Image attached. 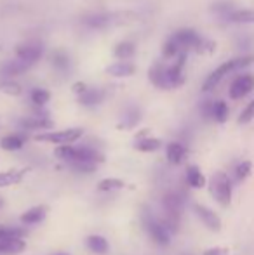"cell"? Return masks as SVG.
Returning <instances> with one entry per match:
<instances>
[{"mask_svg":"<svg viewBox=\"0 0 254 255\" xmlns=\"http://www.w3.org/2000/svg\"><path fill=\"white\" fill-rule=\"evenodd\" d=\"M56 158L63 160L66 165H73V163H92V165H99L105 161V154L99 149H96L94 146L89 144H82V146H58L54 149Z\"/></svg>","mask_w":254,"mask_h":255,"instance_id":"1","label":"cell"},{"mask_svg":"<svg viewBox=\"0 0 254 255\" xmlns=\"http://www.w3.org/2000/svg\"><path fill=\"white\" fill-rule=\"evenodd\" d=\"M141 224L143 229L146 231V235L152 238V242L159 247H167L173 238V233L166 226V222L162 221V217H157L152 210L143 208L141 212Z\"/></svg>","mask_w":254,"mask_h":255,"instance_id":"2","label":"cell"},{"mask_svg":"<svg viewBox=\"0 0 254 255\" xmlns=\"http://www.w3.org/2000/svg\"><path fill=\"white\" fill-rule=\"evenodd\" d=\"M253 61H254V56L249 54V56L235 57V59H230V61H227V63L220 64V66H218L216 70H214L213 73L206 78V82H204V85H202V91L204 92L214 91V89L218 87V84H220V82L223 80L227 75H230V73H234V71L249 66V64H253Z\"/></svg>","mask_w":254,"mask_h":255,"instance_id":"3","label":"cell"},{"mask_svg":"<svg viewBox=\"0 0 254 255\" xmlns=\"http://www.w3.org/2000/svg\"><path fill=\"white\" fill-rule=\"evenodd\" d=\"M82 135H84V128L71 127V128H63V130H54V132H40V134L35 135V141L56 144V146H71L78 139H82Z\"/></svg>","mask_w":254,"mask_h":255,"instance_id":"4","label":"cell"},{"mask_svg":"<svg viewBox=\"0 0 254 255\" xmlns=\"http://www.w3.org/2000/svg\"><path fill=\"white\" fill-rule=\"evenodd\" d=\"M209 191L213 198L221 207H228L232 202V193H234V182L225 172H216L209 181Z\"/></svg>","mask_w":254,"mask_h":255,"instance_id":"5","label":"cell"},{"mask_svg":"<svg viewBox=\"0 0 254 255\" xmlns=\"http://www.w3.org/2000/svg\"><path fill=\"white\" fill-rule=\"evenodd\" d=\"M120 14H112V12H92L82 17V23L89 30H105V28L112 26L113 23H119Z\"/></svg>","mask_w":254,"mask_h":255,"instance_id":"6","label":"cell"},{"mask_svg":"<svg viewBox=\"0 0 254 255\" xmlns=\"http://www.w3.org/2000/svg\"><path fill=\"white\" fill-rule=\"evenodd\" d=\"M192 208H193V214L197 215V219H199L209 231H213V233L221 231V226H223L221 224V219L213 208L206 207V205H202V203H193Z\"/></svg>","mask_w":254,"mask_h":255,"instance_id":"7","label":"cell"},{"mask_svg":"<svg viewBox=\"0 0 254 255\" xmlns=\"http://www.w3.org/2000/svg\"><path fill=\"white\" fill-rule=\"evenodd\" d=\"M17 59L26 63L28 66H31L33 63H37L38 59L44 54V47H42L38 42H26V44H21L19 47L16 49Z\"/></svg>","mask_w":254,"mask_h":255,"instance_id":"8","label":"cell"},{"mask_svg":"<svg viewBox=\"0 0 254 255\" xmlns=\"http://www.w3.org/2000/svg\"><path fill=\"white\" fill-rule=\"evenodd\" d=\"M254 89V75L246 73L237 77L230 85V98L232 99H242L244 96H248Z\"/></svg>","mask_w":254,"mask_h":255,"instance_id":"9","label":"cell"},{"mask_svg":"<svg viewBox=\"0 0 254 255\" xmlns=\"http://www.w3.org/2000/svg\"><path fill=\"white\" fill-rule=\"evenodd\" d=\"M143 118V111L139 106H127L120 115L119 128L120 130H132L134 127H138L139 122Z\"/></svg>","mask_w":254,"mask_h":255,"instance_id":"10","label":"cell"},{"mask_svg":"<svg viewBox=\"0 0 254 255\" xmlns=\"http://www.w3.org/2000/svg\"><path fill=\"white\" fill-rule=\"evenodd\" d=\"M47 212L49 208L45 205H35V207L28 208L21 214L19 221L23 226H37V224H42L47 217Z\"/></svg>","mask_w":254,"mask_h":255,"instance_id":"11","label":"cell"},{"mask_svg":"<svg viewBox=\"0 0 254 255\" xmlns=\"http://www.w3.org/2000/svg\"><path fill=\"white\" fill-rule=\"evenodd\" d=\"M173 38L178 42V45H180V49L185 52V49H197L200 44V40L202 38L199 37V33H197L195 30H190V28H183V30L176 31V33L173 35Z\"/></svg>","mask_w":254,"mask_h":255,"instance_id":"12","label":"cell"},{"mask_svg":"<svg viewBox=\"0 0 254 255\" xmlns=\"http://www.w3.org/2000/svg\"><path fill=\"white\" fill-rule=\"evenodd\" d=\"M187 154H188L187 146L180 141H171L166 146V158L171 165H181L187 160Z\"/></svg>","mask_w":254,"mask_h":255,"instance_id":"13","label":"cell"},{"mask_svg":"<svg viewBox=\"0 0 254 255\" xmlns=\"http://www.w3.org/2000/svg\"><path fill=\"white\" fill-rule=\"evenodd\" d=\"M26 172V168H7V170H2L0 172V189L21 184Z\"/></svg>","mask_w":254,"mask_h":255,"instance_id":"14","label":"cell"},{"mask_svg":"<svg viewBox=\"0 0 254 255\" xmlns=\"http://www.w3.org/2000/svg\"><path fill=\"white\" fill-rule=\"evenodd\" d=\"M26 250L24 238H0V255H19Z\"/></svg>","mask_w":254,"mask_h":255,"instance_id":"15","label":"cell"},{"mask_svg":"<svg viewBox=\"0 0 254 255\" xmlns=\"http://www.w3.org/2000/svg\"><path fill=\"white\" fill-rule=\"evenodd\" d=\"M28 68L30 66L19 59L3 61V63L0 64V78H14V77H17V75L24 73Z\"/></svg>","mask_w":254,"mask_h":255,"instance_id":"16","label":"cell"},{"mask_svg":"<svg viewBox=\"0 0 254 255\" xmlns=\"http://www.w3.org/2000/svg\"><path fill=\"white\" fill-rule=\"evenodd\" d=\"M85 247L94 255H106L110 252V242L101 235H89L85 238Z\"/></svg>","mask_w":254,"mask_h":255,"instance_id":"17","label":"cell"},{"mask_svg":"<svg viewBox=\"0 0 254 255\" xmlns=\"http://www.w3.org/2000/svg\"><path fill=\"white\" fill-rule=\"evenodd\" d=\"M162 148V141L159 137H152V135L141 134L134 142V149L141 153H155Z\"/></svg>","mask_w":254,"mask_h":255,"instance_id":"18","label":"cell"},{"mask_svg":"<svg viewBox=\"0 0 254 255\" xmlns=\"http://www.w3.org/2000/svg\"><path fill=\"white\" fill-rule=\"evenodd\" d=\"M21 127L24 130H45L52 127V122L45 115H35V117H26L21 120Z\"/></svg>","mask_w":254,"mask_h":255,"instance_id":"19","label":"cell"},{"mask_svg":"<svg viewBox=\"0 0 254 255\" xmlns=\"http://www.w3.org/2000/svg\"><path fill=\"white\" fill-rule=\"evenodd\" d=\"M185 181H187V184L193 189H202V188H206V184H207L206 175L202 174V170H200L197 165H188L187 174H185Z\"/></svg>","mask_w":254,"mask_h":255,"instance_id":"20","label":"cell"},{"mask_svg":"<svg viewBox=\"0 0 254 255\" xmlns=\"http://www.w3.org/2000/svg\"><path fill=\"white\" fill-rule=\"evenodd\" d=\"M148 78L157 89L166 91V78H167V66L162 63H155L148 71Z\"/></svg>","mask_w":254,"mask_h":255,"instance_id":"21","label":"cell"},{"mask_svg":"<svg viewBox=\"0 0 254 255\" xmlns=\"http://www.w3.org/2000/svg\"><path fill=\"white\" fill-rule=\"evenodd\" d=\"M26 144V135L24 134H9L0 139V148L3 151H19Z\"/></svg>","mask_w":254,"mask_h":255,"instance_id":"22","label":"cell"},{"mask_svg":"<svg viewBox=\"0 0 254 255\" xmlns=\"http://www.w3.org/2000/svg\"><path fill=\"white\" fill-rule=\"evenodd\" d=\"M103 99H105V92L99 91V89H87V91H84L78 96V103L85 108L98 106V104L103 103Z\"/></svg>","mask_w":254,"mask_h":255,"instance_id":"23","label":"cell"},{"mask_svg":"<svg viewBox=\"0 0 254 255\" xmlns=\"http://www.w3.org/2000/svg\"><path fill=\"white\" fill-rule=\"evenodd\" d=\"M134 71H136V66L132 63H127V61H120V63L110 64V66L106 68V73L117 78L131 77V75H134Z\"/></svg>","mask_w":254,"mask_h":255,"instance_id":"24","label":"cell"},{"mask_svg":"<svg viewBox=\"0 0 254 255\" xmlns=\"http://www.w3.org/2000/svg\"><path fill=\"white\" fill-rule=\"evenodd\" d=\"M124 188H126V182L117 177H106L98 182L99 193H113V191H120V189H124Z\"/></svg>","mask_w":254,"mask_h":255,"instance_id":"25","label":"cell"},{"mask_svg":"<svg viewBox=\"0 0 254 255\" xmlns=\"http://www.w3.org/2000/svg\"><path fill=\"white\" fill-rule=\"evenodd\" d=\"M51 61H52V66H54L58 71H61V73H68V71H70L71 59H70V56H68V54L64 52V51L52 52Z\"/></svg>","mask_w":254,"mask_h":255,"instance_id":"26","label":"cell"},{"mask_svg":"<svg viewBox=\"0 0 254 255\" xmlns=\"http://www.w3.org/2000/svg\"><path fill=\"white\" fill-rule=\"evenodd\" d=\"M228 21L232 23H239V24H248V23H254V9H235L234 12L230 14Z\"/></svg>","mask_w":254,"mask_h":255,"instance_id":"27","label":"cell"},{"mask_svg":"<svg viewBox=\"0 0 254 255\" xmlns=\"http://www.w3.org/2000/svg\"><path fill=\"white\" fill-rule=\"evenodd\" d=\"M113 52H115V56L119 57V59L126 61V59H129V57L134 56L136 44H134V42H131V40H124V42H120V44L115 45V51H113Z\"/></svg>","mask_w":254,"mask_h":255,"instance_id":"28","label":"cell"},{"mask_svg":"<svg viewBox=\"0 0 254 255\" xmlns=\"http://www.w3.org/2000/svg\"><path fill=\"white\" fill-rule=\"evenodd\" d=\"M24 236H26V229L21 226L0 224V238H24Z\"/></svg>","mask_w":254,"mask_h":255,"instance_id":"29","label":"cell"},{"mask_svg":"<svg viewBox=\"0 0 254 255\" xmlns=\"http://www.w3.org/2000/svg\"><path fill=\"white\" fill-rule=\"evenodd\" d=\"M218 124H225L228 120V104L225 101H214L213 103V118Z\"/></svg>","mask_w":254,"mask_h":255,"instance_id":"30","label":"cell"},{"mask_svg":"<svg viewBox=\"0 0 254 255\" xmlns=\"http://www.w3.org/2000/svg\"><path fill=\"white\" fill-rule=\"evenodd\" d=\"M0 92H3L7 96H19L21 85L12 78H0Z\"/></svg>","mask_w":254,"mask_h":255,"instance_id":"31","label":"cell"},{"mask_svg":"<svg viewBox=\"0 0 254 255\" xmlns=\"http://www.w3.org/2000/svg\"><path fill=\"white\" fill-rule=\"evenodd\" d=\"M251 168H253L251 161H241V163L234 168V181L244 182L246 179L249 177V174H251Z\"/></svg>","mask_w":254,"mask_h":255,"instance_id":"32","label":"cell"},{"mask_svg":"<svg viewBox=\"0 0 254 255\" xmlns=\"http://www.w3.org/2000/svg\"><path fill=\"white\" fill-rule=\"evenodd\" d=\"M30 99L35 106L42 108L49 103V99H51V92L45 91V89H33V91L30 92Z\"/></svg>","mask_w":254,"mask_h":255,"instance_id":"33","label":"cell"},{"mask_svg":"<svg viewBox=\"0 0 254 255\" xmlns=\"http://www.w3.org/2000/svg\"><path fill=\"white\" fill-rule=\"evenodd\" d=\"M183 51L180 49V45H178V42L174 40L173 37H169L166 42H164V45H162V56L164 57H174V56H178V54H181Z\"/></svg>","mask_w":254,"mask_h":255,"instance_id":"34","label":"cell"},{"mask_svg":"<svg viewBox=\"0 0 254 255\" xmlns=\"http://www.w3.org/2000/svg\"><path fill=\"white\" fill-rule=\"evenodd\" d=\"M234 3H230V2H218V3H214L213 5V12H216V14H221V16H225L228 19L230 17V14L234 12Z\"/></svg>","mask_w":254,"mask_h":255,"instance_id":"35","label":"cell"},{"mask_svg":"<svg viewBox=\"0 0 254 255\" xmlns=\"http://www.w3.org/2000/svg\"><path fill=\"white\" fill-rule=\"evenodd\" d=\"M253 118H254V99L242 110V113L239 115V124L246 125V124H249Z\"/></svg>","mask_w":254,"mask_h":255,"instance_id":"36","label":"cell"},{"mask_svg":"<svg viewBox=\"0 0 254 255\" xmlns=\"http://www.w3.org/2000/svg\"><path fill=\"white\" fill-rule=\"evenodd\" d=\"M195 51H199L200 54H211L214 51V44L211 40H206V38H202L199 44V47L195 49Z\"/></svg>","mask_w":254,"mask_h":255,"instance_id":"37","label":"cell"},{"mask_svg":"<svg viewBox=\"0 0 254 255\" xmlns=\"http://www.w3.org/2000/svg\"><path fill=\"white\" fill-rule=\"evenodd\" d=\"M213 103L214 101H207L202 104V108H200V113H202V117L207 118V120L213 118Z\"/></svg>","mask_w":254,"mask_h":255,"instance_id":"38","label":"cell"},{"mask_svg":"<svg viewBox=\"0 0 254 255\" xmlns=\"http://www.w3.org/2000/svg\"><path fill=\"white\" fill-rule=\"evenodd\" d=\"M202 255H228V249H225V247H213V249L204 250Z\"/></svg>","mask_w":254,"mask_h":255,"instance_id":"39","label":"cell"},{"mask_svg":"<svg viewBox=\"0 0 254 255\" xmlns=\"http://www.w3.org/2000/svg\"><path fill=\"white\" fill-rule=\"evenodd\" d=\"M84 91H87V87H85V85L82 84V82H78V84H75V85H73V92H75V94L80 96Z\"/></svg>","mask_w":254,"mask_h":255,"instance_id":"40","label":"cell"},{"mask_svg":"<svg viewBox=\"0 0 254 255\" xmlns=\"http://www.w3.org/2000/svg\"><path fill=\"white\" fill-rule=\"evenodd\" d=\"M54 255H68V254H63V252H58V254H54Z\"/></svg>","mask_w":254,"mask_h":255,"instance_id":"41","label":"cell"},{"mask_svg":"<svg viewBox=\"0 0 254 255\" xmlns=\"http://www.w3.org/2000/svg\"><path fill=\"white\" fill-rule=\"evenodd\" d=\"M0 207H2V200H0Z\"/></svg>","mask_w":254,"mask_h":255,"instance_id":"42","label":"cell"}]
</instances>
